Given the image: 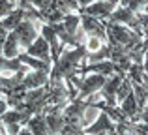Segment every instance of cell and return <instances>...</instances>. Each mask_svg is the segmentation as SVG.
<instances>
[{"label":"cell","instance_id":"7c38bea8","mask_svg":"<svg viewBox=\"0 0 148 135\" xmlns=\"http://www.w3.org/2000/svg\"><path fill=\"white\" fill-rule=\"evenodd\" d=\"M25 128H28V132L32 133V135H49L47 126H45V116H43V113L32 114V116L28 118V122L25 124Z\"/></svg>","mask_w":148,"mask_h":135},{"label":"cell","instance_id":"9a60e30c","mask_svg":"<svg viewBox=\"0 0 148 135\" xmlns=\"http://www.w3.org/2000/svg\"><path fill=\"white\" fill-rule=\"evenodd\" d=\"M23 68H26V66H23L17 58H6V56H2V53H0V75H4V73L11 75V73L21 71Z\"/></svg>","mask_w":148,"mask_h":135},{"label":"cell","instance_id":"7402d4cb","mask_svg":"<svg viewBox=\"0 0 148 135\" xmlns=\"http://www.w3.org/2000/svg\"><path fill=\"white\" fill-rule=\"evenodd\" d=\"M10 109V107H8V103H6V99L4 98H0V116H2L4 113H6V111Z\"/></svg>","mask_w":148,"mask_h":135},{"label":"cell","instance_id":"5b68a950","mask_svg":"<svg viewBox=\"0 0 148 135\" xmlns=\"http://www.w3.org/2000/svg\"><path fill=\"white\" fill-rule=\"evenodd\" d=\"M124 77H126V75H122V73H112V75L105 77L103 86L99 88L101 101H103L105 105H116L114 94H116V90H118V86H120V83H122Z\"/></svg>","mask_w":148,"mask_h":135},{"label":"cell","instance_id":"44dd1931","mask_svg":"<svg viewBox=\"0 0 148 135\" xmlns=\"http://www.w3.org/2000/svg\"><path fill=\"white\" fill-rule=\"evenodd\" d=\"M8 34H10V32H6V30L2 28V25H0V51H2V45H4V41H6Z\"/></svg>","mask_w":148,"mask_h":135},{"label":"cell","instance_id":"8fae6325","mask_svg":"<svg viewBox=\"0 0 148 135\" xmlns=\"http://www.w3.org/2000/svg\"><path fill=\"white\" fill-rule=\"evenodd\" d=\"M30 114L25 113V111H19V109H8L6 113L0 116V126H10V124H19V126H25L28 122Z\"/></svg>","mask_w":148,"mask_h":135},{"label":"cell","instance_id":"cb8c5ba5","mask_svg":"<svg viewBox=\"0 0 148 135\" xmlns=\"http://www.w3.org/2000/svg\"><path fill=\"white\" fill-rule=\"evenodd\" d=\"M17 135H32V133L28 132V128H21V132H19Z\"/></svg>","mask_w":148,"mask_h":135},{"label":"cell","instance_id":"484cf974","mask_svg":"<svg viewBox=\"0 0 148 135\" xmlns=\"http://www.w3.org/2000/svg\"><path fill=\"white\" fill-rule=\"evenodd\" d=\"M107 135H114V133H107Z\"/></svg>","mask_w":148,"mask_h":135},{"label":"cell","instance_id":"ffe728a7","mask_svg":"<svg viewBox=\"0 0 148 135\" xmlns=\"http://www.w3.org/2000/svg\"><path fill=\"white\" fill-rule=\"evenodd\" d=\"M26 2H28L36 11H41V10H45V8H49L51 4H53V0H26Z\"/></svg>","mask_w":148,"mask_h":135},{"label":"cell","instance_id":"52a82bcc","mask_svg":"<svg viewBox=\"0 0 148 135\" xmlns=\"http://www.w3.org/2000/svg\"><path fill=\"white\" fill-rule=\"evenodd\" d=\"M25 53L28 56H32V58H38V60H41V62H45V64H53V60H51V49H49L47 41L41 36H38Z\"/></svg>","mask_w":148,"mask_h":135},{"label":"cell","instance_id":"7a4b0ae2","mask_svg":"<svg viewBox=\"0 0 148 135\" xmlns=\"http://www.w3.org/2000/svg\"><path fill=\"white\" fill-rule=\"evenodd\" d=\"M103 25H105V41L116 43L120 47L127 49V51H131L135 45H139L145 40V38H141L139 34H135L131 28H127L124 25H111V23H105V21Z\"/></svg>","mask_w":148,"mask_h":135},{"label":"cell","instance_id":"ba28073f","mask_svg":"<svg viewBox=\"0 0 148 135\" xmlns=\"http://www.w3.org/2000/svg\"><path fill=\"white\" fill-rule=\"evenodd\" d=\"M49 84V71H34V69H28L26 75L23 77L21 86L25 90H34V88H41Z\"/></svg>","mask_w":148,"mask_h":135},{"label":"cell","instance_id":"d6986e66","mask_svg":"<svg viewBox=\"0 0 148 135\" xmlns=\"http://www.w3.org/2000/svg\"><path fill=\"white\" fill-rule=\"evenodd\" d=\"M83 133V126H73V124H64L62 132L58 135H81Z\"/></svg>","mask_w":148,"mask_h":135},{"label":"cell","instance_id":"3957f363","mask_svg":"<svg viewBox=\"0 0 148 135\" xmlns=\"http://www.w3.org/2000/svg\"><path fill=\"white\" fill-rule=\"evenodd\" d=\"M11 32H13V36H15V40H17V43H19V47H21L23 53H25L26 49L32 45V41L40 36L36 25H34V19H32L30 13H28V17L23 19V21L17 25V28L11 30Z\"/></svg>","mask_w":148,"mask_h":135},{"label":"cell","instance_id":"603a6c76","mask_svg":"<svg viewBox=\"0 0 148 135\" xmlns=\"http://www.w3.org/2000/svg\"><path fill=\"white\" fill-rule=\"evenodd\" d=\"M94 0H77V4H79V8H84V6H88V4H92Z\"/></svg>","mask_w":148,"mask_h":135},{"label":"cell","instance_id":"e0dca14e","mask_svg":"<svg viewBox=\"0 0 148 135\" xmlns=\"http://www.w3.org/2000/svg\"><path fill=\"white\" fill-rule=\"evenodd\" d=\"M84 47V51H86V55H94V53H98L101 47L105 45V41H101L99 38H92V36H86L84 38V41H81Z\"/></svg>","mask_w":148,"mask_h":135},{"label":"cell","instance_id":"d4e9b609","mask_svg":"<svg viewBox=\"0 0 148 135\" xmlns=\"http://www.w3.org/2000/svg\"><path fill=\"white\" fill-rule=\"evenodd\" d=\"M0 98H2V86H0Z\"/></svg>","mask_w":148,"mask_h":135},{"label":"cell","instance_id":"9c48e42d","mask_svg":"<svg viewBox=\"0 0 148 135\" xmlns=\"http://www.w3.org/2000/svg\"><path fill=\"white\" fill-rule=\"evenodd\" d=\"M83 133L84 135H107V133H114V124L109 120V116L101 111L98 120L94 122L92 126L88 128H83Z\"/></svg>","mask_w":148,"mask_h":135},{"label":"cell","instance_id":"277c9868","mask_svg":"<svg viewBox=\"0 0 148 135\" xmlns=\"http://www.w3.org/2000/svg\"><path fill=\"white\" fill-rule=\"evenodd\" d=\"M118 6V0H94L92 4L84 8H79L77 13L79 15H90L99 21H107V17L114 11V8Z\"/></svg>","mask_w":148,"mask_h":135},{"label":"cell","instance_id":"8992f818","mask_svg":"<svg viewBox=\"0 0 148 135\" xmlns=\"http://www.w3.org/2000/svg\"><path fill=\"white\" fill-rule=\"evenodd\" d=\"M79 28L84 36H92V38H99L101 41H105V25L103 21L96 17H90V15H79Z\"/></svg>","mask_w":148,"mask_h":135},{"label":"cell","instance_id":"4316f807","mask_svg":"<svg viewBox=\"0 0 148 135\" xmlns=\"http://www.w3.org/2000/svg\"><path fill=\"white\" fill-rule=\"evenodd\" d=\"M81 135H84V133H81Z\"/></svg>","mask_w":148,"mask_h":135},{"label":"cell","instance_id":"4fadbf2b","mask_svg":"<svg viewBox=\"0 0 148 135\" xmlns=\"http://www.w3.org/2000/svg\"><path fill=\"white\" fill-rule=\"evenodd\" d=\"M118 109L122 111L124 114H126V118H127V120H133V118L137 116V113H139V111H143V109H139L137 101H135L133 92H130V94H127L126 98H124L122 101L118 103Z\"/></svg>","mask_w":148,"mask_h":135},{"label":"cell","instance_id":"ac0fdd59","mask_svg":"<svg viewBox=\"0 0 148 135\" xmlns=\"http://www.w3.org/2000/svg\"><path fill=\"white\" fill-rule=\"evenodd\" d=\"M13 10H15V2H11V0H0V19H4Z\"/></svg>","mask_w":148,"mask_h":135},{"label":"cell","instance_id":"6da1fadb","mask_svg":"<svg viewBox=\"0 0 148 135\" xmlns=\"http://www.w3.org/2000/svg\"><path fill=\"white\" fill-rule=\"evenodd\" d=\"M84 56H86V51H84L83 43L77 45V47H71V49H64L60 53V56L56 58V62L51 64L49 83H53V81L69 83L73 77H77L81 64L84 62Z\"/></svg>","mask_w":148,"mask_h":135},{"label":"cell","instance_id":"30bf717a","mask_svg":"<svg viewBox=\"0 0 148 135\" xmlns=\"http://www.w3.org/2000/svg\"><path fill=\"white\" fill-rule=\"evenodd\" d=\"M26 17H28V11H25V10L15 6V10L11 11V13H8L4 19H0V25H2V28L6 30V32H11V30L17 28V25Z\"/></svg>","mask_w":148,"mask_h":135},{"label":"cell","instance_id":"5bb4252c","mask_svg":"<svg viewBox=\"0 0 148 135\" xmlns=\"http://www.w3.org/2000/svg\"><path fill=\"white\" fill-rule=\"evenodd\" d=\"M0 53H2V56H6V58H17V56L23 53L21 47H19V43H17V40H15V36H13V32L8 34V38H6V41H4Z\"/></svg>","mask_w":148,"mask_h":135},{"label":"cell","instance_id":"2e32d148","mask_svg":"<svg viewBox=\"0 0 148 135\" xmlns=\"http://www.w3.org/2000/svg\"><path fill=\"white\" fill-rule=\"evenodd\" d=\"M131 92H133V98L137 101L139 109H146V96H148L146 84L145 83H131Z\"/></svg>","mask_w":148,"mask_h":135}]
</instances>
